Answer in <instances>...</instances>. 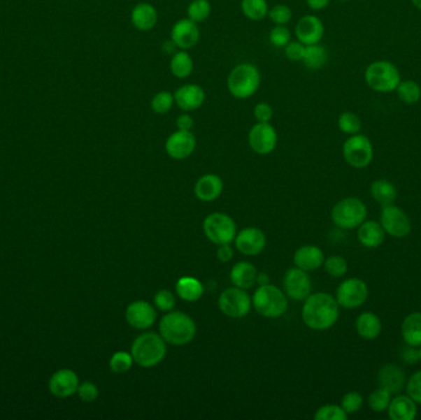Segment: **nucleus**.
<instances>
[{"label":"nucleus","instance_id":"obj_18","mask_svg":"<svg viewBox=\"0 0 421 420\" xmlns=\"http://www.w3.org/2000/svg\"><path fill=\"white\" fill-rule=\"evenodd\" d=\"M294 35L298 41L302 42L306 46L319 43L324 36L323 21L318 16L304 15L296 24Z\"/></svg>","mask_w":421,"mask_h":420},{"label":"nucleus","instance_id":"obj_2","mask_svg":"<svg viewBox=\"0 0 421 420\" xmlns=\"http://www.w3.org/2000/svg\"><path fill=\"white\" fill-rule=\"evenodd\" d=\"M262 84L259 68L252 63H241L231 69L227 78V88L233 98L239 100L252 98Z\"/></svg>","mask_w":421,"mask_h":420},{"label":"nucleus","instance_id":"obj_52","mask_svg":"<svg viewBox=\"0 0 421 420\" xmlns=\"http://www.w3.org/2000/svg\"><path fill=\"white\" fill-rule=\"evenodd\" d=\"M401 358L406 361L408 365H413L418 361H420V354L415 347H411L406 344V348L401 349Z\"/></svg>","mask_w":421,"mask_h":420},{"label":"nucleus","instance_id":"obj_41","mask_svg":"<svg viewBox=\"0 0 421 420\" xmlns=\"http://www.w3.org/2000/svg\"><path fill=\"white\" fill-rule=\"evenodd\" d=\"M324 269L327 274L333 277H341L348 273V261L343 256L334 255L327 260H324Z\"/></svg>","mask_w":421,"mask_h":420},{"label":"nucleus","instance_id":"obj_55","mask_svg":"<svg viewBox=\"0 0 421 420\" xmlns=\"http://www.w3.org/2000/svg\"><path fill=\"white\" fill-rule=\"evenodd\" d=\"M309 9L314 11L323 10L329 6L330 0H306Z\"/></svg>","mask_w":421,"mask_h":420},{"label":"nucleus","instance_id":"obj_21","mask_svg":"<svg viewBox=\"0 0 421 420\" xmlns=\"http://www.w3.org/2000/svg\"><path fill=\"white\" fill-rule=\"evenodd\" d=\"M52 394L59 398H66L76 393L79 387V379L78 375L69 370L62 368L52 375L50 384H48Z\"/></svg>","mask_w":421,"mask_h":420},{"label":"nucleus","instance_id":"obj_46","mask_svg":"<svg viewBox=\"0 0 421 420\" xmlns=\"http://www.w3.org/2000/svg\"><path fill=\"white\" fill-rule=\"evenodd\" d=\"M269 40H270V43L273 47H278V48L283 47L285 48L287 46L288 42L291 41V32L286 27L275 25L273 30L270 31Z\"/></svg>","mask_w":421,"mask_h":420},{"label":"nucleus","instance_id":"obj_48","mask_svg":"<svg viewBox=\"0 0 421 420\" xmlns=\"http://www.w3.org/2000/svg\"><path fill=\"white\" fill-rule=\"evenodd\" d=\"M155 303L159 311L170 312L175 306L174 295L171 291L159 290L155 296Z\"/></svg>","mask_w":421,"mask_h":420},{"label":"nucleus","instance_id":"obj_4","mask_svg":"<svg viewBox=\"0 0 421 420\" xmlns=\"http://www.w3.org/2000/svg\"><path fill=\"white\" fill-rule=\"evenodd\" d=\"M131 355L134 363L142 368L157 366L166 355L165 340L157 333H143L134 339Z\"/></svg>","mask_w":421,"mask_h":420},{"label":"nucleus","instance_id":"obj_29","mask_svg":"<svg viewBox=\"0 0 421 420\" xmlns=\"http://www.w3.org/2000/svg\"><path fill=\"white\" fill-rule=\"evenodd\" d=\"M356 331L359 337L366 340H373L380 337L382 332V322L380 317L372 312H364L356 319Z\"/></svg>","mask_w":421,"mask_h":420},{"label":"nucleus","instance_id":"obj_60","mask_svg":"<svg viewBox=\"0 0 421 420\" xmlns=\"http://www.w3.org/2000/svg\"><path fill=\"white\" fill-rule=\"evenodd\" d=\"M343 1H348V0H343Z\"/></svg>","mask_w":421,"mask_h":420},{"label":"nucleus","instance_id":"obj_54","mask_svg":"<svg viewBox=\"0 0 421 420\" xmlns=\"http://www.w3.org/2000/svg\"><path fill=\"white\" fill-rule=\"evenodd\" d=\"M217 258L222 263H228L233 258V249L229 247V244L220 245V248L217 250Z\"/></svg>","mask_w":421,"mask_h":420},{"label":"nucleus","instance_id":"obj_3","mask_svg":"<svg viewBox=\"0 0 421 420\" xmlns=\"http://www.w3.org/2000/svg\"><path fill=\"white\" fill-rule=\"evenodd\" d=\"M159 332L165 342L180 347L194 340L196 324L190 316L183 312H169L160 319Z\"/></svg>","mask_w":421,"mask_h":420},{"label":"nucleus","instance_id":"obj_7","mask_svg":"<svg viewBox=\"0 0 421 420\" xmlns=\"http://www.w3.org/2000/svg\"><path fill=\"white\" fill-rule=\"evenodd\" d=\"M366 217L367 208L357 197L343 198L331 210V219L339 229H357L365 222Z\"/></svg>","mask_w":421,"mask_h":420},{"label":"nucleus","instance_id":"obj_28","mask_svg":"<svg viewBox=\"0 0 421 420\" xmlns=\"http://www.w3.org/2000/svg\"><path fill=\"white\" fill-rule=\"evenodd\" d=\"M257 271L254 265L248 263V261H241L236 263L231 271V281L233 285L248 290L254 286L257 282Z\"/></svg>","mask_w":421,"mask_h":420},{"label":"nucleus","instance_id":"obj_25","mask_svg":"<svg viewBox=\"0 0 421 420\" xmlns=\"http://www.w3.org/2000/svg\"><path fill=\"white\" fill-rule=\"evenodd\" d=\"M293 260L299 269L313 271L324 264L323 250L315 245H304L294 253Z\"/></svg>","mask_w":421,"mask_h":420},{"label":"nucleus","instance_id":"obj_11","mask_svg":"<svg viewBox=\"0 0 421 420\" xmlns=\"http://www.w3.org/2000/svg\"><path fill=\"white\" fill-rule=\"evenodd\" d=\"M380 224L385 234L394 238H404L411 233V224L408 215L393 203L382 208Z\"/></svg>","mask_w":421,"mask_h":420},{"label":"nucleus","instance_id":"obj_6","mask_svg":"<svg viewBox=\"0 0 421 420\" xmlns=\"http://www.w3.org/2000/svg\"><path fill=\"white\" fill-rule=\"evenodd\" d=\"M365 80L375 92L392 93L401 83V74L393 63L376 61L366 69Z\"/></svg>","mask_w":421,"mask_h":420},{"label":"nucleus","instance_id":"obj_35","mask_svg":"<svg viewBox=\"0 0 421 420\" xmlns=\"http://www.w3.org/2000/svg\"><path fill=\"white\" fill-rule=\"evenodd\" d=\"M241 9L245 17L252 21L264 20L270 10L267 0H242Z\"/></svg>","mask_w":421,"mask_h":420},{"label":"nucleus","instance_id":"obj_43","mask_svg":"<svg viewBox=\"0 0 421 420\" xmlns=\"http://www.w3.org/2000/svg\"><path fill=\"white\" fill-rule=\"evenodd\" d=\"M134 358L132 355L124 352H117L113 355L110 360V368L115 374H124L129 368H132Z\"/></svg>","mask_w":421,"mask_h":420},{"label":"nucleus","instance_id":"obj_40","mask_svg":"<svg viewBox=\"0 0 421 420\" xmlns=\"http://www.w3.org/2000/svg\"><path fill=\"white\" fill-rule=\"evenodd\" d=\"M338 125H339L340 131L343 133L351 136L359 133L361 127H362L359 116L355 115L354 113H350V111H345V113L340 115Z\"/></svg>","mask_w":421,"mask_h":420},{"label":"nucleus","instance_id":"obj_23","mask_svg":"<svg viewBox=\"0 0 421 420\" xmlns=\"http://www.w3.org/2000/svg\"><path fill=\"white\" fill-rule=\"evenodd\" d=\"M131 22L138 31H150L158 22V11L150 3H138L131 11Z\"/></svg>","mask_w":421,"mask_h":420},{"label":"nucleus","instance_id":"obj_17","mask_svg":"<svg viewBox=\"0 0 421 420\" xmlns=\"http://www.w3.org/2000/svg\"><path fill=\"white\" fill-rule=\"evenodd\" d=\"M174 99L179 109L191 113L200 109L205 103V89L199 84H184L175 90Z\"/></svg>","mask_w":421,"mask_h":420},{"label":"nucleus","instance_id":"obj_36","mask_svg":"<svg viewBox=\"0 0 421 420\" xmlns=\"http://www.w3.org/2000/svg\"><path fill=\"white\" fill-rule=\"evenodd\" d=\"M398 98L406 104H416L421 99V88L414 80H404L397 87Z\"/></svg>","mask_w":421,"mask_h":420},{"label":"nucleus","instance_id":"obj_24","mask_svg":"<svg viewBox=\"0 0 421 420\" xmlns=\"http://www.w3.org/2000/svg\"><path fill=\"white\" fill-rule=\"evenodd\" d=\"M223 182L216 174H206L201 177L195 185V195L204 203H210L221 196Z\"/></svg>","mask_w":421,"mask_h":420},{"label":"nucleus","instance_id":"obj_47","mask_svg":"<svg viewBox=\"0 0 421 420\" xmlns=\"http://www.w3.org/2000/svg\"><path fill=\"white\" fill-rule=\"evenodd\" d=\"M406 393L416 405H421V370L416 371L406 382Z\"/></svg>","mask_w":421,"mask_h":420},{"label":"nucleus","instance_id":"obj_57","mask_svg":"<svg viewBox=\"0 0 421 420\" xmlns=\"http://www.w3.org/2000/svg\"><path fill=\"white\" fill-rule=\"evenodd\" d=\"M269 281H270V279H269V276L265 273L257 274V282L259 285H266V284H269Z\"/></svg>","mask_w":421,"mask_h":420},{"label":"nucleus","instance_id":"obj_8","mask_svg":"<svg viewBox=\"0 0 421 420\" xmlns=\"http://www.w3.org/2000/svg\"><path fill=\"white\" fill-rule=\"evenodd\" d=\"M204 232L212 243L229 244L236 238V222L226 213H210L204 221Z\"/></svg>","mask_w":421,"mask_h":420},{"label":"nucleus","instance_id":"obj_59","mask_svg":"<svg viewBox=\"0 0 421 420\" xmlns=\"http://www.w3.org/2000/svg\"><path fill=\"white\" fill-rule=\"evenodd\" d=\"M419 354H420V361H421V348H420V350H419Z\"/></svg>","mask_w":421,"mask_h":420},{"label":"nucleus","instance_id":"obj_56","mask_svg":"<svg viewBox=\"0 0 421 420\" xmlns=\"http://www.w3.org/2000/svg\"><path fill=\"white\" fill-rule=\"evenodd\" d=\"M163 50H164L165 52L168 53V55H171V56H173V55H174V53L176 52L179 48L176 47V45H175L174 42L171 41V40H169V41H166L163 43Z\"/></svg>","mask_w":421,"mask_h":420},{"label":"nucleus","instance_id":"obj_50","mask_svg":"<svg viewBox=\"0 0 421 420\" xmlns=\"http://www.w3.org/2000/svg\"><path fill=\"white\" fill-rule=\"evenodd\" d=\"M78 396L83 402H94L99 397V389L93 382H83L78 387Z\"/></svg>","mask_w":421,"mask_h":420},{"label":"nucleus","instance_id":"obj_39","mask_svg":"<svg viewBox=\"0 0 421 420\" xmlns=\"http://www.w3.org/2000/svg\"><path fill=\"white\" fill-rule=\"evenodd\" d=\"M390 400H392V393L390 391L378 387L370 394L369 407H370L371 410H373L376 413H382V412L388 410Z\"/></svg>","mask_w":421,"mask_h":420},{"label":"nucleus","instance_id":"obj_10","mask_svg":"<svg viewBox=\"0 0 421 420\" xmlns=\"http://www.w3.org/2000/svg\"><path fill=\"white\" fill-rule=\"evenodd\" d=\"M218 307L226 316L231 318H243L250 312L252 300L245 290L234 286L222 292L218 298Z\"/></svg>","mask_w":421,"mask_h":420},{"label":"nucleus","instance_id":"obj_45","mask_svg":"<svg viewBox=\"0 0 421 420\" xmlns=\"http://www.w3.org/2000/svg\"><path fill=\"white\" fill-rule=\"evenodd\" d=\"M362 405H364V397L359 392H349L345 394L341 400V408L348 414L357 413L362 408Z\"/></svg>","mask_w":421,"mask_h":420},{"label":"nucleus","instance_id":"obj_16","mask_svg":"<svg viewBox=\"0 0 421 420\" xmlns=\"http://www.w3.org/2000/svg\"><path fill=\"white\" fill-rule=\"evenodd\" d=\"M200 37L199 24L190 20L189 17L176 21L170 31V40L174 42L179 50L186 51L195 47L197 42L200 41Z\"/></svg>","mask_w":421,"mask_h":420},{"label":"nucleus","instance_id":"obj_31","mask_svg":"<svg viewBox=\"0 0 421 420\" xmlns=\"http://www.w3.org/2000/svg\"><path fill=\"white\" fill-rule=\"evenodd\" d=\"M169 67L175 78H189L194 72V59L186 50H179L171 56Z\"/></svg>","mask_w":421,"mask_h":420},{"label":"nucleus","instance_id":"obj_34","mask_svg":"<svg viewBox=\"0 0 421 420\" xmlns=\"http://www.w3.org/2000/svg\"><path fill=\"white\" fill-rule=\"evenodd\" d=\"M327 61H328V52H327L325 47L319 45V43L306 46L302 62L308 69H314V71L320 69V68L325 66Z\"/></svg>","mask_w":421,"mask_h":420},{"label":"nucleus","instance_id":"obj_9","mask_svg":"<svg viewBox=\"0 0 421 420\" xmlns=\"http://www.w3.org/2000/svg\"><path fill=\"white\" fill-rule=\"evenodd\" d=\"M343 156L349 166L362 169L370 166L373 159V145L366 136L356 133L345 140Z\"/></svg>","mask_w":421,"mask_h":420},{"label":"nucleus","instance_id":"obj_12","mask_svg":"<svg viewBox=\"0 0 421 420\" xmlns=\"http://www.w3.org/2000/svg\"><path fill=\"white\" fill-rule=\"evenodd\" d=\"M248 142L257 154L266 156L278 147V131L270 122H257L249 131Z\"/></svg>","mask_w":421,"mask_h":420},{"label":"nucleus","instance_id":"obj_53","mask_svg":"<svg viewBox=\"0 0 421 420\" xmlns=\"http://www.w3.org/2000/svg\"><path fill=\"white\" fill-rule=\"evenodd\" d=\"M176 127H178V130H192V127H194V119H192V116L189 113L184 111V114L179 115L178 119H176Z\"/></svg>","mask_w":421,"mask_h":420},{"label":"nucleus","instance_id":"obj_42","mask_svg":"<svg viewBox=\"0 0 421 420\" xmlns=\"http://www.w3.org/2000/svg\"><path fill=\"white\" fill-rule=\"evenodd\" d=\"M315 420H346L348 413L345 412L341 405H327L320 407L317 413L314 414Z\"/></svg>","mask_w":421,"mask_h":420},{"label":"nucleus","instance_id":"obj_44","mask_svg":"<svg viewBox=\"0 0 421 420\" xmlns=\"http://www.w3.org/2000/svg\"><path fill=\"white\" fill-rule=\"evenodd\" d=\"M267 16L270 17V20L273 21L275 25L286 27L292 19V10L286 4H276L269 10Z\"/></svg>","mask_w":421,"mask_h":420},{"label":"nucleus","instance_id":"obj_19","mask_svg":"<svg viewBox=\"0 0 421 420\" xmlns=\"http://www.w3.org/2000/svg\"><path fill=\"white\" fill-rule=\"evenodd\" d=\"M157 312L147 301H134L126 310V321L131 327L143 331L155 324Z\"/></svg>","mask_w":421,"mask_h":420},{"label":"nucleus","instance_id":"obj_32","mask_svg":"<svg viewBox=\"0 0 421 420\" xmlns=\"http://www.w3.org/2000/svg\"><path fill=\"white\" fill-rule=\"evenodd\" d=\"M176 294L181 300L186 302H196L204 295V286L195 277L185 276L176 282Z\"/></svg>","mask_w":421,"mask_h":420},{"label":"nucleus","instance_id":"obj_15","mask_svg":"<svg viewBox=\"0 0 421 420\" xmlns=\"http://www.w3.org/2000/svg\"><path fill=\"white\" fill-rule=\"evenodd\" d=\"M196 145L197 142L192 131L178 130L166 138L165 151L170 158L183 161L195 152Z\"/></svg>","mask_w":421,"mask_h":420},{"label":"nucleus","instance_id":"obj_26","mask_svg":"<svg viewBox=\"0 0 421 420\" xmlns=\"http://www.w3.org/2000/svg\"><path fill=\"white\" fill-rule=\"evenodd\" d=\"M385 229L380 226V222L365 221L359 227L357 239L361 245H364L366 248H370V249L378 248L385 242Z\"/></svg>","mask_w":421,"mask_h":420},{"label":"nucleus","instance_id":"obj_22","mask_svg":"<svg viewBox=\"0 0 421 420\" xmlns=\"http://www.w3.org/2000/svg\"><path fill=\"white\" fill-rule=\"evenodd\" d=\"M377 381L382 389L390 391L392 394H399L406 386V374L398 365L387 363L380 368Z\"/></svg>","mask_w":421,"mask_h":420},{"label":"nucleus","instance_id":"obj_38","mask_svg":"<svg viewBox=\"0 0 421 420\" xmlns=\"http://www.w3.org/2000/svg\"><path fill=\"white\" fill-rule=\"evenodd\" d=\"M174 104V94L170 93L168 90L158 92L150 100L152 111L158 115L168 114L170 110L173 109Z\"/></svg>","mask_w":421,"mask_h":420},{"label":"nucleus","instance_id":"obj_13","mask_svg":"<svg viewBox=\"0 0 421 420\" xmlns=\"http://www.w3.org/2000/svg\"><path fill=\"white\" fill-rule=\"evenodd\" d=\"M369 297V287L366 282L357 277H351L340 284L336 290V301L339 306L352 310L362 306Z\"/></svg>","mask_w":421,"mask_h":420},{"label":"nucleus","instance_id":"obj_58","mask_svg":"<svg viewBox=\"0 0 421 420\" xmlns=\"http://www.w3.org/2000/svg\"><path fill=\"white\" fill-rule=\"evenodd\" d=\"M411 1H413V4H414L419 10H421V0H411Z\"/></svg>","mask_w":421,"mask_h":420},{"label":"nucleus","instance_id":"obj_14","mask_svg":"<svg viewBox=\"0 0 421 420\" xmlns=\"http://www.w3.org/2000/svg\"><path fill=\"white\" fill-rule=\"evenodd\" d=\"M283 289L286 296L294 301H304L312 292V281L307 271L293 268L286 271L283 277Z\"/></svg>","mask_w":421,"mask_h":420},{"label":"nucleus","instance_id":"obj_27","mask_svg":"<svg viewBox=\"0 0 421 420\" xmlns=\"http://www.w3.org/2000/svg\"><path fill=\"white\" fill-rule=\"evenodd\" d=\"M387 412L392 420H413L418 414V405L408 394H399L390 400Z\"/></svg>","mask_w":421,"mask_h":420},{"label":"nucleus","instance_id":"obj_5","mask_svg":"<svg viewBox=\"0 0 421 420\" xmlns=\"http://www.w3.org/2000/svg\"><path fill=\"white\" fill-rule=\"evenodd\" d=\"M252 302L257 313L266 318H278L287 311V296L270 284L260 286L252 296Z\"/></svg>","mask_w":421,"mask_h":420},{"label":"nucleus","instance_id":"obj_49","mask_svg":"<svg viewBox=\"0 0 421 420\" xmlns=\"http://www.w3.org/2000/svg\"><path fill=\"white\" fill-rule=\"evenodd\" d=\"M304 51H306V45L302 42L290 41L287 46L285 47V56L292 62H298L304 59Z\"/></svg>","mask_w":421,"mask_h":420},{"label":"nucleus","instance_id":"obj_30","mask_svg":"<svg viewBox=\"0 0 421 420\" xmlns=\"http://www.w3.org/2000/svg\"><path fill=\"white\" fill-rule=\"evenodd\" d=\"M401 337L408 345L421 347V313L413 312L401 323Z\"/></svg>","mask_w":421,"mask_h":420},{"label":"nucleus","instance_id":"obj_37","mask_svg":"<svg viewBox=\"0 0 421 420\" xmlns=\"http://www.w3.org/2000/svg\"><path fill=\"white\" fill-rule=\"evenodd\" d=\"M212 6L210 0H192L187 6L186 14L190 20L195 21L196 24L205 22L210 16Z\"/></svg>","mask_w":421,"mask_h":420},{"label":"nucleus","instance_id":"obj_33","mask_svg":"<svg viewBox=\"0 0 421 420\" xmlns=\"http://www.w3.org/2000/svg\"><path fill=\"white\" fill-rule=\"evenodd\" d=\"M371 196L373 197L380 206H388L397 200V189L392 182L385 179H378L371 184Z\"/></svg>","mask_w":421,"mask_h":420},{"label":"nucleus","instance_id":"obj_1","mask_svg":"<svg viewBox=\"0 0 421 420\" xmlns=\"http://www.w3.org/2000/svg\"><path fill=\"white\" fill-rule=\"evenodd\" d=\"M302 318L307 327L314 331H325L333 327L339 318V303L333 296L318 292L304 300Z\"/></svg>","mask_w":421,"mask_h":420},{"label":"nucleus","instance_id":"obj_51","mask_svg":"<svg viewBox=\"0 0 421 420\" xmlns=\"http://www.w3.org/2000/svg\"><path fill=\"white\" fill-rule=\"evenodd\" d=\"M252 114H254L257 122H270L273 117V106L265 101L257 103L254 106Z\"/></svg>","mask_w":421,"mask_h":420},{"label":"nucleus","instance_id":"obj_20","mask_svg":"<svg viewBox=\"0 0 421 420\" xmlns=\"http://www.w3.org/2000/svg\"><path fill=\"white\" fill-rule=\"evenodd\" d=\"M266 245V237L262 229H244L236 236V249L244 255L260 254Z\"/></svg>","mask_w":421,"mask_h":420}]
</instances>
